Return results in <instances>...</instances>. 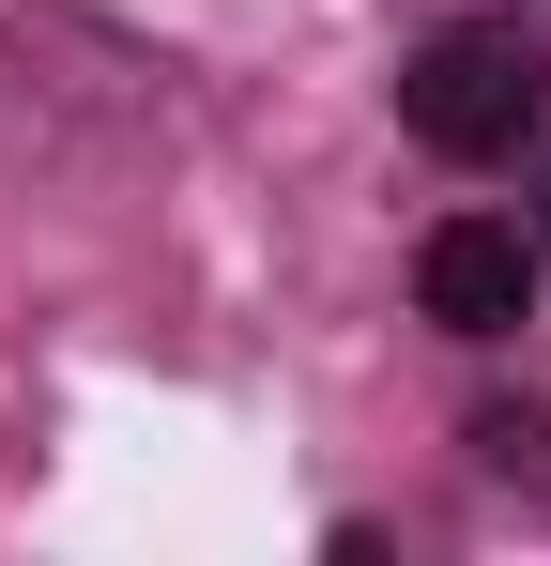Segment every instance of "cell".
I'll use <instances>...</instances> for the list:
<instances>
[{
    "label": "cell",
    "instance_id": "cell-1",
    "mask_svg": "<svg viewBox=\"0 0 551 566\" xmlns=\"http://www.w3.org/2000/svg\"><path fill=\"white\" fill-rule=\"evenodd\" d=\"M398 123H414L445 169H506L551 123V31L537 15H445V31L398 62Z\"/></svg>",
    "mask_w": 551,
    "mask_h": 566
},
{
    "label": "cell",
    "instance_id": "cell-3",
    "mask_svg": "<svg viewBox=\"0 0 551 566\" xmlns=\"http://www.w3.org/2000/svg\"><path fill=\"white\" fill-rule=\"evenodd\" d=\"M537 245H551V230H537Z\"/></svg>",
    "mask_w": 551,
    "mask_h": 566
},
{
    "label": "cell",
    "instance_id": "cell-2",
    "mask_svg": "<svg viewBox=\"0 0 551 566\" xmlns=\"http://www.w3.org/2000/svg\"><path fill=\"white\" fill-rule=\"evenodd\" d=\"M537 291H551V245L521 214H445V230L414 245V306H429L445 337H521Z\"/></svg>",
    "mask_w": 551,
    "mask_h": 566
}]
</instances>
